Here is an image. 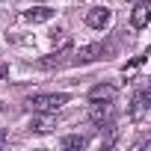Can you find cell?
<instances>
[{"instance_id": "6da1fadb", "label": "cell", "mask_w": 151, "mask_h": 151, "mask_svg": "<svg viewBox=\"0 0 151 151\" xmlns=\"http://www.w3.org/2000/svg\"><path fill=\"white\" fill-rule=\"evenodd\" d=\"M62 104H68V95L65 92H56V95H33L30 98V107L36 110V113H56Z\"/></svg>"}, {"instance_id": "7a4b0ae2", "label": "cell", "mask_w": 151, "mask_h": 151, "mask_svg": "<svg viewBox=\"0 0 151 151\" xmlns=\"http://www.w3.org/2000/svg\"><path fill=\"white\" fill-rule=\"evenodd\" d=\"M148 21H151V3H148V0H136V6H133V12H130L133 30H145Z\"/></svg>"}, {"instance_id": "3957f363", "label": "cell", "mask_w": 151, "mask_h": 151, "mask_svg": "<svg viewBox=\"0 0 151 151\" xmlns=\"http://www.w3.org/2000/svg\"><path fill=\"white\" fill-rule=\"evenodd\" d=\"M104 53H107V47H104V45H86V47H80L77 53H74V62L86 65V62H95V59H101Z\"/></svg>"}, {"instance_id": "277c9868", "label": "cell", "mask_w": 151, "mask_h": 151, "mask_svg": "<svg viewBox=\"0 0 151 151\" xmlns=\"http://www.w3.org/2000/svg\"><path fill=\"white\" fill-rule=\"evenodd\" d=\"M110 18H113V12H110V9H101V6L86 12V24H89L92 30H104V27L110 24Z\"/></svg>"}, {"instance_id": "5b68a950", "label": "cell", "mask_w": 151, "mask_h": 151, "mask_svg": "<svg viewBox=\"0 0 151 151\" xmlns=\"http://www.w3.org/2000/svg\"><path fill=\"white\" fill-rule=\"evenodd\" d=\"M89 119H92L95 124H104V122H110V119H113V101H95V104H92V113H89Z\"/></svg>"}, {"instance_id": "8992f818", "label": "cell", "mask_w": 151, "mask_h": 151, "mask_svg": "<svg viewBox=\"0 0 151 151\" xmlns=\"http://www.w3.org/2000/svg\"><path fill=\"white\" fill-rule=\"evenodd\" d=\"M89 101H92V104H95V101H116V86H110V83L92 86V89H89Z\"/></svg>"}, {"instance_id": "52a82bcc", "label": "cell", "mask_w": 151, "mask_h": 151, "mask_svg": "<svg viewBox=\"0 0 151 151\" xmlns=\"http://www.w3.org/2000/svg\"><path fill=\"white\" fill-rule=\"evenodd\" d=\"M50 18H53V9H47V6H36V9L24 12V21H30V24H45Z\"/></svg>"}, {"instance_id": "ba28073f", "label": "cell", "mask_w": 151, "mask_h": 151, "mask_svg": "<svg viewBox=\"0 0 151 151\" xmlns=\"http://www.w3.org/2000/svg\"><path fill=\"white\" fill-rule=\"evenodd\" d=\"M145 113H148V92L142 89V92L133 98V107H130V119H133V122H139Z\"/></svg>"}, {"instance_id": "9c48e42d", "label": "cell", "mask_w": 151, "mask_h": 151, "mask_svg": "<svg viewBox=\"0 0 151 151\" xmlns=\"http://www.w3.org/2000/svg\"><path fill=\"white\" fill-rule=\"evenodd\" d=\"M39 65H42V68H56V65H62V50H59V53H50V56H45V59H39Z\"/></svg>"}, {"instance_id": "30bf717a", "label": "cell", "mask_w": 151, "mask_h": 151, "mask_svg": "<svg viewBox=\"0 0 151 151\" xmlns=\"http://www.w3.org/2000/svg\"><path fill=\"white\" fill-rule=\"evenodd\" d=\"M30 127H33L36 133H47V130L53 127V122H50V119H33V124H30Z\"/></svg>"}, {"instance_id": "8fae6325", "label": "cell", "mask_w": 151, "mask_h": 151, "mask_svg": "<svg viewBox=\"0 0 151 151\" xmlns=\"http://www.w3.org/2000/svg\"><path fill=\"white\" fill-rule=\"evenodd\" d=\"M83 145H86V139H83V136H77V133L62 139V148H83Z\"/></svg>"}, {"instance_id": "7c38bea8", "label": "cell", "mask_w": 151, "mask_h": 151, "mask_svg": "<svg viewBox=\"0 0 151 151\" xmlns=\"http://www.w3.org/2000/svg\"><path fill=\"white\" fill-rule=\"evenodd\" d=\"M133 3H136V0H133Z\"/></svg>"}]
</instances>
